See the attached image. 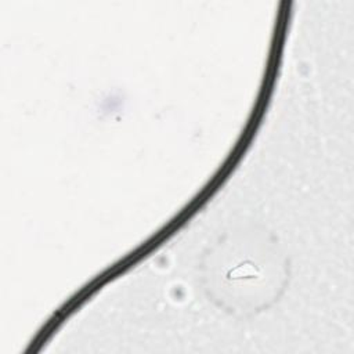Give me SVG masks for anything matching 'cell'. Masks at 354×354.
<instances>
[{
    "mask_svg": "<svg viewBox=\"0 0 354 354\" xmlns=\"http://www.w3.org/2000/svg\"><path fill=\"white\" fill-rule=\"evenodd\" d=\"M286 278V259L264 231L227 232L205 254L206 290L231 314L267 308L282 293Z\"/></svg>",
    "mask_w": 354,
    "mask_h": 354,
    "instance_id": "obj_1",
    "label": "cell"
}]
</instances>
